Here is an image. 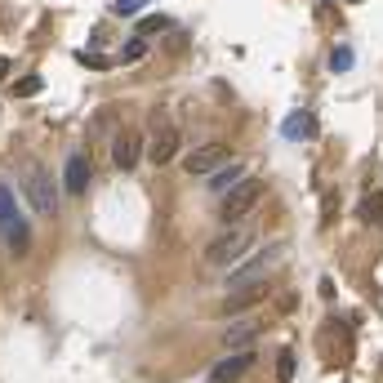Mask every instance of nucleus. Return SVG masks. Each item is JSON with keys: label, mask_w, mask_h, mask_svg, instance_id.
Masks as SVG:
<instances>
[{"label": "nucleus", "mask_w": 383, "mask_h": 383, "mask_svg": "<svg viewBox=\"0 0 383 383\" xmlns=\"http://www.w3.org/2000/svg\"><path fill=\"white\" fill-rule=\"evenodd\" d=\"M23 192H27V201H32V210H41V214H54V210H58V188H54V179H50V174H27V179H23Z\"/></svg>", "instance_id": "6"}, {"label": "nucleus", "mask_w": 383, "mask_h": 383, "mask_svg": "<svg viewBox=\"0 0 383 383\" xmlns=\"http://www.w3.org/2000/svg\"><path fill=\"white\" fill-rule=\"evenodd\" d=\"M143 5H147V0H116V5H111V14H120V18H125V14H138Z\"/></svg>", "instance_id": "20"}, {"label": "nucleus", "mask_w": 383, "mask_h": 383, "mask_svg": "<svg viewBox=\"0 0 383 383\" xmlns=\"http://www.w3.org/2000/svg\"><path fill=\"white\" fill-rule=\"evenodd\" d=\"M263 201V183L259 179H241L237 188H232L228 196H223V205H219V214H223V223H241L254 205Z\"/></svg>", "instance_id": "2"}, {"label": "nucleus", "mask_w": 383, "mask_h": 383, "mask_svg": "<svg viewBox=\"0 0 383 383\" xmlns=\"http://www.w3.org/2000/svg\"><path fill=\"white\" fill-rule=\"evenodd\" d=\"M9 80V58H0V85Z\"/></svg>", "instance_id": "23"}, {"label": "nucleus", "mask_w": 383, "mask_h": 383, "mask_svg": "<svg viewBox=\"0 0 383 383\" xmlns=\"http://www.w3.org/2000/svg\"><path fill=\"white\" fill-rule=\"evenodd\" d=\"M143 54H147V36H134V41H129L125 50H120V58H125V63H138Z\"/></svg>", "instance_id": "17"}, {"label": "nucleus", "mask_w": 383, "mask_h": 383, "mask_svg": "<svg viewBox=\"0 0 383 383\" xmlns=\"http://www.w3.org/2000/svg\"><path fill=\"white\" fill-rule=\"evenodd\" d=\"M165 27H170V23H165L161 14H152V18H143V23H138V36H156V32H165Z\"/></svg>", "instance_id": "19"}, {"label": "nucleus", "mask_w": 383, "mask_h": 383, "mask_svg": "<svg viewBox=\"0 0 383 383\" xmlns=\"http://www.w3.org/2000/svg\"><path fill=\"white\" fill-rule=\"evenodd\" d=\"M174 156H179V129L174 125H161L152 134V147H147V161L152 165H170Z\"/></svg>", "instance_id": "11"}, {"label": "nucleus", "mask_w": 383, "mask_h": 383, "mask_svg": "<svg viewBox=\"0 0 383 383\" xmlns=\"http://www.w3.org/2000/svg\"><path fill=\"white\" fill-rule=\"evenodd\" d=\"M0 228H5V237H9V250L23 254L27 241H32V228L23 223V214H18V205H14V192H9L5 183H0Z\"/></svg>", "instance_id": "4"}, {"label": "nucleus", "mask_w": 383, "mask_h": 383, "mask_svg": "<svg viewBox=\"0 0 383 383\" xmlns=\"http://www.w3.org/2000/svg\"><path fill=\"white\" fill-rule=\"evenodd\" d=\"M250 370H254V348H241V352H232V357H223L219 366L210 370L205 383H241Z\"/></svg>", "instance_id": "7"}, {"label": "nucleus", "mask_w": 383, "mask_h": 383, "mask_svg": "<svg viewBox=\"0 0 383 383\" xmlns=\"http://www.w3.org/2000/svg\"><path fill=\"white\" fill-rule=\"evenodd\" d=\"M241 179H245V165L228 161V165H223L219 174H210V188H214V192H232V188H237Z\"/></svg>", "instance_id": "13"}, {"label": "nucleus", "mask_w": 383, "mask_h": 383, "mask_svg": "<svg viewBox=\"0 0 383 383\" xmlns=\"http://www.w3.org/2000/svg\"><path fill=\"white\" fill-rule=\"evenodd\" d=\"M348 5H361V0H348Z\"/></svg>", "instance_id": "24"}, {"label": "nucleus", "mask_w": 383, "mask_h": 383, "mask_svg": "<svg viewBox=\"0 0 383 383\" xmlns=\"http://www.w3.org/2000/svg\"><path fill=\"white\" fill-rule=\"evenodd\" d=\"M228 147L223 143H210V147H196V152H188L183 156V170L188 174H196V179H205V174H219L223 165H228Z\"/></svg>", "instance_id": "5"}, {"label": "nucleus", "mask_w": 383, "mask_h": 383, "mask_svg": "<svg viewBox=\"0 0 383 383\" xmlns=\"http://www.w3.org/2000/svg\"><path fill=\"white\" fill-rule=\"evenodd\" d=\"M281 259H285V245H281V241H272V245H263V250H259V254H250L245 263H241L237 272L228 276V285H232V289H241V285L267 281V272H272V267L281 263Z\"/></svg>", "instance_id": "1"}, {"label": "nucleus", "mask_w": 383, "mask_h": 383, "mask_svg": "<svg viewBox=\"0 0 383 383\" xmlns=\"http://www.w3.org/2000/svg\"><path fill=\"white\" fill-rule=\"evenodd\" d=\"M352 67V50L348 45H334V54H330V72H348Z\"/></svg>", "instance_id": "18"}, {"label": "nucleus", "mask_w": 383, "mask_h": 383, "mask_svg": "<svg viewBox=\"0 0 383 383\" xmlns=\"http://www.w3.org/2000/svg\"><path fill=\"white\" fill-rule=\"evenodd\" d=\"M36 89H41V76H23L14 85V94H36Z\"/></svg>", "instance_id": "21"}, {"label": "nucleus", "mask_w": 383, "mask_h": 383, "mask_svg": "<svg viewBox=\"0 0 383 383\" xmlns=\"http://www.w3.org/2000/svg\"><path fill=\"white\" fill-rule=\"evenodd\" d=\"M138 156H143V134H138V129L116 134V143H111V165H116L120 174H129V170H138Z\"/></svg>", "instance_id": "8"}, {"label": "nucleus", "mask_w": 383, "mask_h": 383, "mask_svg": "<svg viewBox=\"0 0 383 383\" xmlns=\"http://www.w3.org/2000/svg\"><path fill=\"white\" fill-rule=\"evenodd\" d=\"M289 379H294V352H281V357H276V383H289Z\"/></svg>", "instance_id": "16"}, {"label": "nucleus", "mask_w": 383, "mask_h": 383, "mask_svg": "<svg viewBox=\"0 0 383 383\" xmlns=\"http://www.w3.org/2000/svg\"><path fill=\"white\" fill-rule=\"evenodd\" d=\"M254 334H259L254 325H232L223 343H228V348H250V343H254Z\"/></svg>", "instance_id": "15"}, {"label": "nucleus", "mask_w": 383, "mask_h": 383, "mask_svg": "<svg viewBox=\"0 0 383 383\" xmlns=\"http://www.w3.org/2000/svg\"><path fill=\"white\" fill-rule=\"evenodd\" d=\"M80 63H89V67H98V72H102V67H111V63H107V58H98V54H80Z\"/></svg>", "instance_id": "22"}, {"label": "nucleus", "mask_w": 383, "mask_h": 383, "mask_svg": "<svg viewBox=\"0 0 383 383\" xmlns=\"http://www.w3.org/2000/svg\"><path fill=\"white\" fill-rule=\"evenodd\" d=\"M263 298H267V281L241 285V289H232V294L223 298V316H241V312H250V307H259Z\"/></svg>", "instance_id": "9"}, {"label": "nucleus", "mask_w": 383, "mask_h": 383, "mask_svg": "<svg viewBox=\"0 0 383 383\" xmlns=\"http://www.w3.org/2000/svg\"><path fill=\"white\" fill-rule=\"evenodd\" d=\"M285 138H294V143H303V138H316V116L312 111H289L285 125H281Z\"/></svg>", "instance_id": "12"}, {"label": "nucleus", "mask_w": 383, "mask_h": 383, "mask_svg": "<svg viewBox=\"0 0 383 383\" xmlns=\"http://www.w3.org/2000/svg\"><path fill=\"white\" fill-rule=\"evenodd\" d=\"M63 188H67L72 196H80L89 188V152L85 147H76V152L67 156V165H63Z\"/></svg>", "instance_id": "10"}, {"label": "nucleus", "mask_w": 383, "mask_h": 383, "mask_svg": "<svg viewBox=\"0 0 383 383\" xmlns=\"http://www.w3.org/2000/svg\"><path fill=\"white\" fill-rule=\"evenodd\" d=\"M250 245H254V232L232 228V232H223V237L210 241V250H205V263H210V267H228L232 259H241Z\"/></svg>", "instance_id": "3"}, {"label": "nucleus", "mask_w": 383, "mask_h": 383, "mask_svg": "<svg viewBox=\"0 0 383 383\" xmlns=\"http://www.w3.org/2000/svg\"><path fill=\"white\" fill-rule=\"evenodd\" d=\"M357 214H361L366 223H383V192H370L366 201L357 205Z\"/></svg>", "instance_id": "14"}]
</instances>
